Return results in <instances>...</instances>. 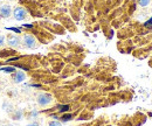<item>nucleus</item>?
<instances>
[{
  "label": "nucleus",
  "instance_id": "nucleus-1",
  "mask_svg": "<svg viewBox=\"0 0 152 126\" xmlns=\"http://www.w3.org/2000/svg\"><path fill=\"white\" fill-rule=\"evenodd\" d=\"M6 43L11 48H19L22 46V37L18 34H10L6 37Z\"/></svg>",
  "mask_w": 152,
  "mask_h": 126
},
{
  "label": "nucleus",
  "instance_id": "nucleus-2",
  "mask_svg": "<svg viewBox=\"0 0 152 126\" xmlns=\"http://www.w3.org/2000/svg\"><path fill=\"white\" fill-rule=\"evenodd\" d=\"M53 96L48 92H40L37 97V102L40 106H47L49 104H52L53 102Z\"/></svg>",
  "mask_w": 152,
  "mask_h": 126
},
{
  "label": "nucleus",
  "instance_id": "nucleus-3",
  "mask_svg": "<svg viewBox=\"0 0 152 126\" xmlns=\"http://www.w3.org/2000/svg\"><path fill=\"white\" fill-rule=\"evenodd\" d=\"M37 39L33 34H25L22 36V44L27 49H33L37 47Z\"/></svg>",
  "mask_w": 152,
  "mask_h": 126
},
{
  "label": "nucleus",
  "instance_id": "nucleus-4",
  "mask_svg": "<svg viewBox=\"0 0 152 126\" xmlns=\"http://www.w3.org/2000/svg\"><path fill=\"white\" fill-rule=\"evenodd\" d=\"M12 15H13V18L15 19L17 21H23L25 19L28 17V12H27L26 8H23V7H21V6H17V7L13 9Z\"/></svg>",
  "mask_w": 152,
  "mask_h": 126
},
{
  "label": "nucleus",
  "instance_id": "nucleus-5",
  "mask_svg": "<svg viewBox=\"0 0 152 126\" xmlns=\"http://www.w3.org/2000/svg\"><path fill=\"white\" fill-rule=\"evenodd\" d=\"M13 8L10 4H2L0 5V19H8L12 15Z\"/></svg>",
  "mask_w": 152,
  "mask_h": 126
},
{
  "label": "nucleus",
  "instance_id": "nucleus-6",
  "mask_svg": "<svg viewBox=\"0 0 152 126\" xmlns=\"http://www.w3.org/2000/svg\"><path fill=\"white\" fill-rule=\"evenodd\" d=\"M26 78H27V75L22 71V70H17L14 74H12V79H13V82L17 83V84L25 82Z\"/></svg>",
  "mask_w": 152,
  "mask_h": 126
},
{
  "label": "nucleus",
  "instance_id": "nucleus-7",
  "mask_svg": "<svg viewBox=\"0 0 152 126\" xmlns=\"http://www.w3.org/2000/svg\"><path fill=\"white\" fill-rule=\"evenodd\" d=\"M12 114V119L13 120H21L22 118H23V112H22V110H20V109H14V111L11 113Z\"/></svg>",
  "mask_w": 152,
  "mask_h": 126
},
{
  "label": "nucleus",
  "instance_id": "nucleus-8",
  "mask_svg": "<svg viewBox=\"0 0 152 126\" xmlns=\"http://www.w3.org/2000/svg\"><path fill=\"white\" fill-rule=\"evenodd\" d=\"M0 71L4 74H14L17 71V68L14 66H5V67H0Z\"/></svg>",
  "mask_w": 152,
  "mask_h": 126
},
{
  "label": "nucleus",
  "instance_id": "nucleus-9",
  "mask_svg": "<svg viewBox=\"0 0 152 126\" xmlns=\"http://www.w3.org/2000/svg\"><path fill=\"white\" fill-rule=\"evenodd\" d=\"M73 114L72 113H62V116L61 117H58V120L61 122V123H68V122H70V120H73Z\"/></svg>",
  "mask_w": 152,
  "mask_h": 126
},
{
  "label": "nucleus",
  "instance_id": "nucleus-10",
  "mask_svg": "<svg viewBox=\"0 0 152 126\" xmlns=\"http://www.w3.org/2000/svg\"><path fill=\"white\" fill-rule=\"evenodd\" d=\"M2 110L6 111L7 113H12L14 111V108H13V105L10 102H4L2 103Z\"/></svg>",
  "mask_w": 152,
  "mask_h": 126
},
{
  "label": "nucleus",
  "instance_id": "nucleus-11",
  "mask_svg": "<svg viewBox=\"0 0 152 126\" xmlns=\"http://www.w3.org/2000/svg\"><path fill=\"white\" fill-rule=\"evenodd\" d=\"M69 110H70V106L67 105V104H66V105H58V106H57V111H58L60 113H67Z\"/></svg>",
  "mask_w": 152,
  "mask_h": 126
},
{
  "label": "nucleus",
  "instance_id": "nucleus-12",
  "mask_svg": "<svg viewBox=\"0 0 152 126\" xmlns=\"http://www.w3.org/2000/svg\"><path fill=\"white\" fill-rule=\"evenodd\" d=\"M39 116V111H37V110H32L28 114H27V118L28 119H37Z\"/></svg>",
  "mask_w": 152,
  "mask_h": 126
},
{
  "label": "nucleus",
  "instance_id": "nucleus-13",
  "mask_svg": "<svg viewBox=\"0 0 152 126\" xmlns=\"http://www.w3.org/2000/svg\"><path fill=\"white\" fill-rule=\"evenodd\" d=\"M5 29L6 31H10V32H13L15 34H21V28L20 27H6Z\"/></svg>",
  "mask_w": 152,
  "mask_h": 126
},
{
  "label": "nucleus",
  "instance_id": "nucleus-14",
  "mask_svg": "<svg viewBox=\"0 0 152 126\" xmlns=\"http://www.w3.org/2000/svg\"><path fill=\"white\" fill-rule=\"evenodd\" d=\"M150 1H151V0H138V4H139V6H142V7H146V6H149Z\"/></svg>",
  "mask_w": 152,
  "mask_h": 126
},
{
  "label": "nucleus",
  "instance_id": "nucleus-15",
  "mask_svg": "<svg viewBox=\"0 0 152 126\" xmlns=\"http://www.w3.org/2000/svg\"><path fill=\"white\" fill-rule=\"evenodd\" d=\"M48 126H62V123L60 120H50L48 123Z\"/></svg>",
  "mask_w": 152,
  "mask_h": 126
},
{
  "label": "nucleus",
  "instance_id": "nucleus-16",
  "mask_svg": "<svg viewBox=\"0 0 152 126\" xmlns=\"http://www.w3.org/2000/svg\"><path fill=\"white\" fill-rule=\"evenodd\" d=\"M21 27L22 28H26V29H33L34 28V25H32V23H23V25H21Z\"/></svg>",
  "mask_w": 152,
  "mask_h": 126
},
{
  "label": "nucleus",
  "instance_id": "nucleus-17",
  "mask_svg": "<svg viewBox=\"0 0 152 126\" xmlns=\"http://www.w3.org/2000/svg\"><path fill=\"white\" fill-rule=\"evenodd\" d=\"M144 26H145V27H150V26H152V17L149 19L148 21H145V22H144Z\"/></svg>",
  "mask_w": 152,
  "mask_h": 126
},
{
  "label": "nucleus",
  "instance_id": "nucleus-18",
  "mask_svg": "<svg viewBox=\"0 0 152 126\" xmlns=\"http://www.w3.org/2000/svg\"><path fill=\"white\" fill-rule=\"evenodd\" d=\"M5 42H6V39H5V36L0 34V46H4V44H5Z\"/></svg>",
  "mask_w": 152,
  "mask_h": 126
},
{
  "label": "nucleus",
  "instance_id": "nucleus-19",
  "mask_svg": "<svg viewBox=\"0 0 152 126\" xmlns=\"http://www.w3.org/2000/svg\"><path fill=\"white\" fill-rule=\"evenodd\" d=\"M27 126H41V125H40V123L34 120V122H31L29 124H27Z\"/></svg>",
  "mask_w": 152,
  "mask_h": 126
},
{
  "label": "nucleus",
  "instance_id": "nucleus-20",
  "mask_svg": "<svg viewBox=\"0 0 152 126\" xmlns=\"http://www.w3.org/2000/svg\"><path fill=\"white\" fill-rule=\"evenodd\" d=\"M19 58H20L19 56H13V57H11V58H8L7 61H8V62H12V61H18Z\"/></svg>",
  "mask_w": 152,
  "mask_h": 126
},
{
  "label": "nucleus",
  "instance_id": "nucleus-21",
  "mask_svg": "<svg viewBox=\"0 0 152 126\" xmlns=\"http://www.w3.org/2000/svg\"><path fill=\"white\" fill-rule=\"evenodd\" d=\"M29 87H31V88H41L40 84H29Z\"/></svg>",
  "mask_w": 152,
  "mask_h": 126
},
{
  "label": "nucleus",
  "instance_id": "nucleus-22",
  "mask_svg": "<svg viewBox=\"0 0 152 126\" xmlns=\"http://www.w3.org/2000/svg\"><path fill=\"white\" fill-rule=\"evenodd\" d=\"M2 126H15V125H13V124H4Z\"/></svg>",
  "mask_w": 152,
  "mask_h": 126
},
{
  "label": "nucleus",
  "instance_id": "nucleus-23",
  "mask_svg": "<svg viewBox=\"0 0 152 126\" xmlns=\"http://www.w3.org/2000/svg\"><path fill=\"white\" fill-rule=\"evenodd\" d=\"M1 56H2V54H1V50H0V57H1Z\"/></svg>",
  "mask_w": 152,
  "mask_h": 126
},
{
  "label": "nucleus",
  "instance_id": "nucleus-24",
  "mask_svg": "<svg viewBox=\"0 0 152 126\" xmlns=\"http://www.w3.org/2000/svg\"><path fill=\"white\" fill-rule=\"evenodd\" d=\"M8 1H13V0H8Z\"/></svg>",
  "mask_w": 152,
  "mask_h": 126
},
{
  "label": "nucleus",
  "instance_id": "nucleus-25",
  "mask_svg": "<svg viewBox=\"0 0 152 126\" xmlns=\"http://www.w3.org/2000/svg\"><path fill=\"white\" fill-rule=\"evenodd\" d=\"M0 1H1V0H0Z\"/></svg>",
  "mask_w": 152,
  "mask_h": 126
}]
</instances>
